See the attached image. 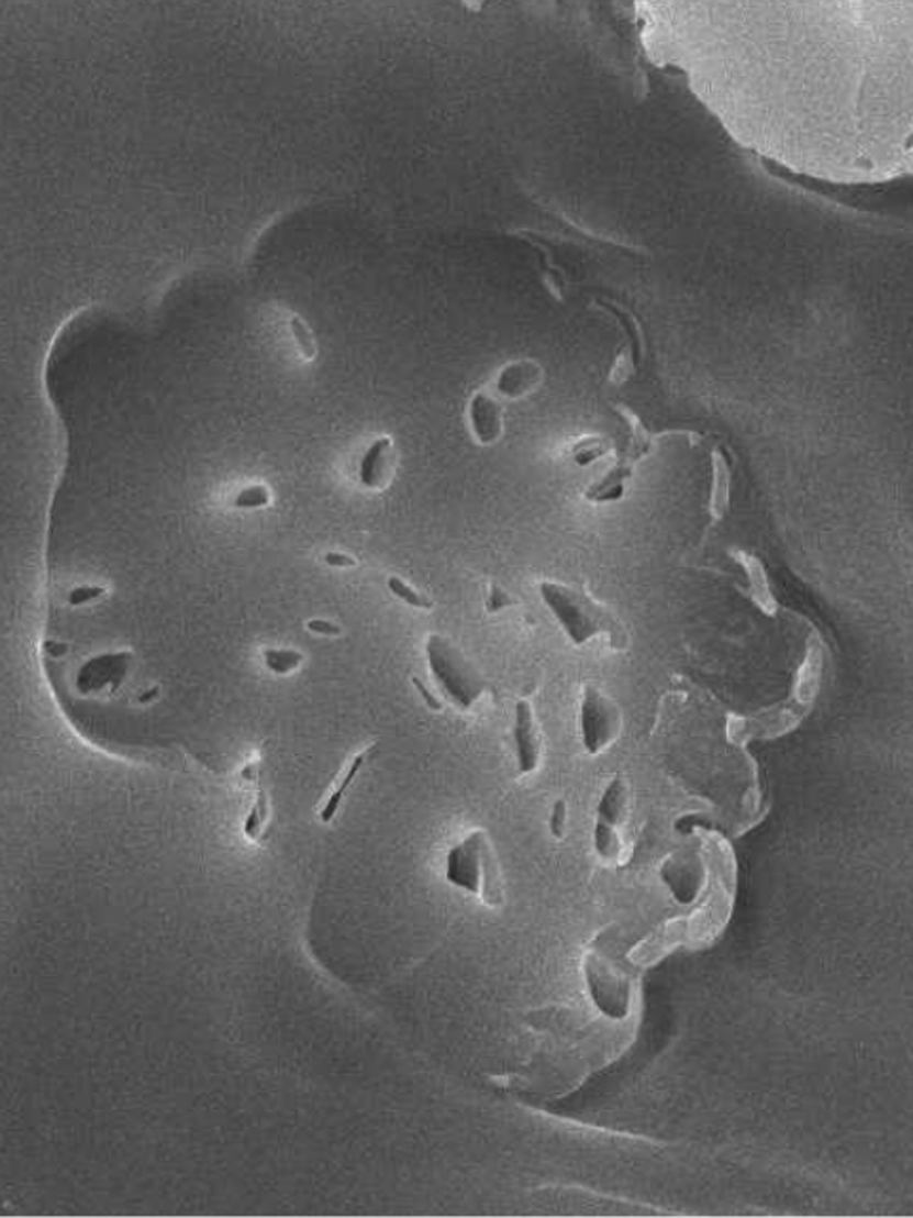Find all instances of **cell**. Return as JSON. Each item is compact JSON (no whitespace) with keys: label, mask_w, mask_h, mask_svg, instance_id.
<instances>
[{"label":"cell","mask_w":913,"mask_h":1218,"mask_svg":"<svg viewBox=\"0 0 913 1218\" xmlns=\"http://www.w3.org/2000/svg\"><path fill=\"white\" fill-rule=\"evenodd\" d=\"M304 629L312 632V634H316V636L337 638L343 634V627H341V624L333 623L330 619H320V617L309 619V621L304 623Z\"/></svg>","instance_id":"cb8c5ba5"},{"label":"cell","mask_w":913,"mask_h":1218,"mask_svg":"<svg viewBox=\"0 0 913 1218\" xmlns=\"http://www.w3.org/2000/svg\"><path fill=\"white\" fill-rule=\"evenodd\" d=\"M425 655L432 680L455 709L468 712L488 694V682L482 673L449 638L428 634Z\"/></svg>","instance_id":"277c9868"},{"label":"cell","mask_w":913,"mask_h":1218,"mask_svg":"<svg viewBox=\"0 0 913 1218\" xmlns=\"http://www.w3.org/2000/svg\"><path fill=\"white\" fill-rule=\"evenodd\" d=\"M270 819V804L269 794L263 788L261 783L255 785L254 804L249 808L248 813L244 817V824H242V832L244 838L249 842H257L261 840L265 834V829L269 824Z\"/></svg>","instance_id":"5bb4252c"},{"label":"cell","mask_w":913,"mask_h":1218,"mask_svg":"<svg viewBox=\"0 0 913 1218\" xmlns=\"http://www.w3.org/2000/svg\"><path fill=\"white\" fill-rule=\"evenodd\" d=\"M468 423L476 442L491 446L503 436V408L488 392H476L468 402Z\"/></svg>","instance_id":"52a82bcc"},{"label":"cell","mask_w":913,"mask_h":1218,"mask_svg":"<svg viewBox=\"0 0 913 1218\" xmlns=\"http://www.w3.org/2000/svg\"><path fill=\"white\" fill-rule=\"evenodd\" d=\"M577 722L582 751L588 756H602L623 735L624 716L621 705L594 682L582 684Z\"/></svg>","instance_id":"5b68a950"},{"label":"cell","mask_w":913,"mask_h":1218,"mask_svg":"<svg viewBox=\"0 0 913 1218\" xmlns=\"http://www.w3.org/2000/svg\"><path fill=\"white\" fill-rule=\"evenodd\" d=\"M512 743H514L517 775L527 777L537 773L545 760V737L535 715V707L525 697L517 699L514 705Z\"/></svg>","instance_id":"8992f818"},{"label":"cell","mask_w":913,"mask_h":1218,"mask_svg":"<svg viewBox=\"0 0 913 1218\" xmlns=\"http://www.w3.org/2000/svg\"><path fill=\"white\" fill-rule=\"evenodd\" d=\"M731 556L735 560L736 564L741 566L746 579H748V595H750L751 602L756 604V608L767 617H775L779 613V602L772 595L771 582H769V575L765 569L764 562L754 556L751 553L741 551V549H733L730 551Z\"/></svg>","instance_id":"9c48e42d"},{"label":"cell","mask_w":913,"mask_h":1218,"mask_svg":"<svg viewBox=\"0 0 913 1218\" xmlns=\"http://www.w3.org/2000/svg\"><path fill=\"white\" fill-rule=\"evenodd\" d=\"M270 489L265 484H249L234 497L233 507L238 510H259L269 507Z\"/></svg>","instance_id":"ac0fdd59"},{"label":"cell","mask_w":913,"mask_h":1218,"mask_svg":"<svg viewBox=\"0 0 913 1218\" xmlns=\"http://www.w3.org/2000/svg\"><path fill=\"white\" fill-rule=\"evenodd\" d=\"M376 751V744H369L366 749L356 752L353 759L348 760L345 767L341 769L339 775L333 780L332 788L327 793L326 798L322 801V806L319 808V821L322 824H330L335 821V817L339 815L341 806L347 798L348 790L353 788L356 779L360 777L361 769L368 764L369 756Z\"/></svg>","instance_id":"ba28073f"},{"label":"cell","mask_w":913,"mask_h":1218,"mask_svg":"<svg viewBox=\"0 0 913 1218\" xmlns=\"http://www.w3.org/2000/svg\"><path fill=\"white\" fill-rule=\"evenodd\" d=\"M304 663L303 653L296 647H267L263 652V665L275 676H290Z\"/></svg>","instance_id":"9a60e30c"},{"label":"cell","mask_w":913,"mask_h":1218,"mask_svg":"<svg viewBox=\"0 0 913 1218\" xmlns=\"http://www.w3.org/2000/svg\"><path fill=\"white\" fill-rule=\"evenodd\" d=\"M632 372H634V361H632L631 351L624 348L623 353L616 356L615 364H613L611 374H609V379L619 385V383L626 381V379L632 376Z\"/></svg>","instance_id":"603a6c76"},{"label":"cell","mask_w":913,"mask_h":1218,"mask_svg":"<svg viewBox=\"0 0 913 1218\" xmlns=\"http://www.w3.org/2000/svg\"><path fill=\"white\" fill-rule=\"evenodd\" d=\"M387 587H389L392 595L397 596L400 602L408 604L410 608L425 609V611L434 608V602H432L428 596L423 595L417 588L411 587L410 583L404 582V579L398 577V575H390L389 579H387Z\"/></svg>","instance_id":"e0dca14e"},{"label":"cell","mask_w":913,"mask_h":1218,"mask_svg":"<svg viewBox=\"0 0 913 1218\" xmlns=\"http://www.w3.org/2000/svg\"><path fill=\"white\" fill-rule=\"evenodd\" d=\"M822 673V647L819 644V640L813 638L808 645V655L805 661L801 665L800 673H798V680H795V697L801 702L813 701L814 695L819 691V682H821Z\"/></svg>","instance_id":"4fadbf2b"},{"label":"cell","mask_w":913,"mask_h":1218,"mask_svg":"<svg viewBox=\"0 0 913 1218\" xmlns=\"http://www.w3.org/2000/svg\"><path fill=\"white\" fill-rule=\"evenodd\" d=\"M324 562L327 566L335 567V569H353V567L358 566V560L355 556L341 553V551H330V553L324 554Z\"/></svg>","instance_id":"d4e9b609"},{"label":"cell","mask_w":913,"mask_h":1218,"mask_svg":"<svg viewBox=\"0 0 913 1218\" xmlns=\"http://www.w3.org/2000/svg\"><path fill=\"white\" fill-rule=\"evenodd\" d=\"M411 684L415 687L419 697L425 702L426 709L432 710V712H442L446 709V705L439 699L438 695L434 694V689L426 686L425 682L421 680L419 676H411Z\"/></svg>","instance_id":"7402d4cb"},{"label":"cell","mask_w":913,"mask_h":1218,"mask_svg":"<svg viewBox=\"0 0 913 1218\" xmlns=\"http://www.w3.org/2000/svg\"><path fill=\"white\" fill-rule=\"evenodd\" d=\"M613 454V447L602 436H584L571 447V459L577 467H590L592 463Z\"/></svg>","instance_id":"2e32d148"},{"label":"cell","mask_w":913,"mask_h":1218,"mask_svg":"<svg viewBox=\"0 0 913 1218\" xmlns=\"http://www.w3.org/2000/svg\"><path fill=\"white\" fill-rule=\"evenodd\" d=\"M632 811L634 794L631 780L616 773L608 780L602 796L595 806L594 843L595 857L609 868H621L628 863L634 851L632 838Z\"/></svg>","instance_id":"3957f363"},{"label":"cell","mask_w":913,"mask_h":1218,"mask_svg":"<svg viewBox=\"0 0 913 1218\" xmlns=\"http://www.w3.org/2000/svg\"><path fill=\"white\" fill-rule=\"evenodd\" d=\"M567 819H569V809H567V801L564 798L554 801L553 811L548 817V830L553 834L554 840H564L567 832Z\"/></svg>","instance_id":"44dd1931"},{"label":"cell","mask_w":913,"mask_h":1218,"mask_svg":"<svg viewBox=\"0 0 913 1218\" xmlns=\"http://www.w3.org/2000/svg\"><path fill=\"white\" fill-rule=\"evenodd\" d=\"M543 381V368L537 362L516 361L510 362L499 369L496 379L497 395L510 400L527 397L537 389Z\"/></svg>","instance_id":"30bf717a"},{"label":"cell","mask_w":913,"mask_h":1218,"mask_svg":"<svg viewBox=\"0 0 913 1218\" xmlns=\"http://www.w3.org/2000/svg\"><path fill=\"white\" fill-rule=\"evenodd\" d=\"M390 455H392V440L390 436L379 439L361 455L358 465V480L368 489L381 488L387 475H389Z\"/></svg>","instance_id":"7c38bea8"},{"label":"cell","mask_w":913,"mask_h":1218,"mask_svg":"<svg viewBox=\"0 0 913 1218\" xmlns=\"http://www.w3.org/2000/svg\"><path fill=\"white\" fill-rule=\"evenodd\" d=\"M712 478H710L709 512L712 522L727 517L731 503V465L722 447H715L710 455Z\"/></svg>","instance_id":"8fae6325"},{"label":"cell","mask_w":913,"mask_h":1218,"mask_svg":"<svg viewBox=\"0 0 913 1218\" xmlns=\"http://www.w3.org/2000/svg\"><path fill=\"white\" fill-rule=\"evenodd\" d=\"M483 606H486V611H488V613L496 616V613H501L504 609L516 606V600H514V596L510 595L506 588L493 583V585H489L488 596H486V604H483Z\"/></svg>","instance_id":"d6986e66"},{"label":"cell","mask_w":913,"mask_h":1218,"mask_svg":"<svg viewBox=\"0 0 913 1218\" xmlns=\"http://www.w3.org/2000/svg\"><path fill=\"white\" fill-rule=\"evenodd\" d=\"M538 596L567 640L577 647L600 638L613 652H626L631 647V634L621 617L608 604L595 600L588 588L561 582H541Z\"/></svg>","instance_id":"6da1fadb"},{"label":"cell","mask_w":913,"mask_h":1218,"mask_svg":"<svg viewBox=\"0 0 913 1218\" xmlns=\"http://www.w3.org/2000/svg\"><path fill=\"white\" fill-rule=\"evenodd\" d=\"M290 328L304 358H307V361H312V358L316 356V343H314L311 330L307 328V324H304L303 320L299 319V317H293V319H291Z\"/></svg>","instance_id":"ffe728a7"},{"label":"cell","mask_w":913,"mask_h":1218,"mask_svg":"<svg viewBox=\"0 0 913 1218\" xmlns=\"http://www.w3.org/2000/svg\"><path fill=\"white\" fill-rule=\"evenodd\" d=\"M444 874L449 886L475 895L486 907H503V872L486 830H470L467 837L447 851Z\"/></svg>","instance_id":"7a4b0ae2"}]
</instances>
